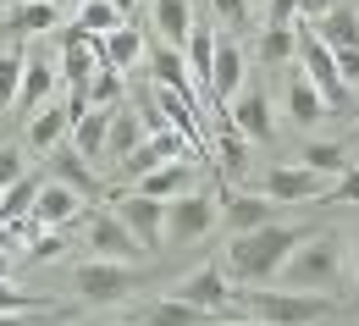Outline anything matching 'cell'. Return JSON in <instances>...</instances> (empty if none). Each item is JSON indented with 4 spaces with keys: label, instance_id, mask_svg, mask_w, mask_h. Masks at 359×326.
Returning a JSON list of instances; mask_svg holds the SVG:
<instances>
[{
    "label": "cell",
    "instance_id": "1",
    "mask_svg": "<svg viewBox=\"0 0 359 326\" xmlns=\"http://www.w3.org/2000/svg\"><path fill=\"white\" fill-rule=\"evenodd\" d=\"M304 233H310V227H299V222H271V227H260V233L232 238L226 254H222L226 282H238V287H260V282H271L276 271H282V260L304 243Z\"/></svg>",
    "mask_w": 359,
    "mask_h": 326
},
{
    "label": "cell",
    "instance_id": "2",
    "mask_svg": "<svg viewBox=\"0 0 359 326\" xmlns=\"http://www.w3.org/2000/svg\"><path fill=\"white\" fill-rule=\"evenodd\" d=\"M276 287H287V293H337V282H343V238L337 233H304V243L282 260V271H276Z\"/></svg>",
    "mask_w": 359,
    "mask_h": 326
},
{
    "label": "cell",
    "instance_id": "3",
    "mask_svg": "<svg viewBox=\"0 0 359 326\" xmlns=\"http://www.w3.org/2000/svg\"><path fill=\"white\" fill-rule=\"evenodd\" d=\"M232 304H243L260 326H310L337 310L326 293H287V287H232Z\"/></svg>",
    "mask_w": 359,
    "mask_h": 326
},
{
    "label": "cell",
    "instance_id": "4",
    "mask_svg": "<svg viewBox=\"0 0 359 326\" xmlns=\"http://www.w3.org/2000/svg\"><path fill=\"white\" fill-rule=\"evenodd\" d=\"M72 282H78V293H83L89 304H122L128 293L144 287V271L122 266V260H83Z\"/></svg>",
    "mask_w": 359,
    "mask_h": 326
},
{
    "label": "cell",
    "instance_id": "5",
    "mask_svg": "<svg viewBox=\"0 0 359 326\" xmlns=\"http://www.w3.org/2000/svg\"><path fill=\"white\" fill-rule=\"evenodd\" d=\"M111 216L138 238L144 254L166 249V205H161V199H144V193H111Z\"/></svg>",
    "mask_w": 359,
    "mask_h": 326
},
{
    "label": "cell",
    "instance_id": "6",
    "mask_svg": "<svg viewBox=\"0 0 359 326\" xmlns=\"http://www.w3.org/2000/svg\"><path fill=\"white\" fill-rule=\"evenodd\" d=\"M172 299H182V304H194V310H205V315L222 321L226 310H232V282H226L222 260H205L199 271H188V277L172 287Z\"/></svg>",
    "mask_w": 359,
    "mask_h": 326
},
{
    "label": "cell",
    "instance_id": "7",
    "mask_svg": "<svg viewBox=\"0 0 359 326\" xmlns=\"http://www.w3.org/2000/svg\"><path fill=\"white\" fill-rule=\"evenodd\" d=\"M216 227V199L210 193H182V199H172L166 205V243H177V249H188V243H199V238Z\"/></svg>",
    "mask_w": 359,
    "mask_h": 326
},
{
    "label": "cell",
    "instance_id": "8",
    "mask_svg": "<svg viewBox=\"0 0 359 326\" xmlns=\"http://www.w3.org/2000/svg\"><path fill=\"white\" fill-rule=\"evenodd\" d=\"M243 78H249V61H243L238 39H216V55H210V83H205V94H210V111H216V116H222L226 105L238 100Z\"/></svg>",
    "mask_w": 359,
    "mask_h": 326
},
{
    "label": "cell",
    "instance_id": "9",
    "mask_svg": "<svg viewBox=\"0 0 359 326\" xmlns=\"http://www.w3.org/2000/svg\"><path fill=\"white\" fill-rule=\"evenodd\" d=\"M83 238H89V249H94V260H122V266H133L138 254V238L111 216V210H89L83 216Z\"/></svg>",
    "mask_w": 359,
    "mask_h": 326
},
{
    "label": "cell",
    "instance_id": "10",
    "mask_svg": "<svg viewBox=\"0 0 359 326\" xmlns=\"http://www.w3.org/2000/svg\"><path fill=\"white\" fill-rule=\"evenodd\" d=\"M299 61H304V78L315 83V94L326 100V105H348V83L337 78V61H332V50L320 45L315 34H299V50H293Z\"/></svg>",
    "mask_w": 359,
    "mask_h": 326
},
{
    "label": "cell",
    "instance_id": "11",
    "mask_svg": "<svg viewBox=\"0 0 359 326\" xmlns=\"http://www.w3.org/2000/svg\"><path fill=\"white\" fill-rule=\"evenodd\" d=\"M320 193H326V177H315L304 166H271L260 183V199L271 205H320Z\"/></svg>",
    "mask_w": 359,
    "mask_h": 326
},
{
    "label": "cell",
    "instance_id": "12",
    "mask_svg": "<svg viewBox=\"0 0 359 326\" xmlns=\"http://www.w3.org/2000/svg\"><path fill=\"white\" fill-rule=\"evenodd\" d=\"M226 122H232L249 144H271V139H276V116H271V100H266L260 83H243V89H238L232 111H226Z\"/></svg>",
    "mask_w": 359,
    "mask_h": 326
},
{
    "label": "cell",
    "instance_id": "13",
    "mask_svg": "<svg viewBox=\"0 0 359 326\" xmlns=\"http://www.w3.org/2000/svg\"><path fill=\"white\" fill-rule=\"evenodd\" d=\"M271 216H276V205H271V199H260V193H222V227H226L232 238L271 227Z\"/></svg>",
    "mask_w": 359,
    "mask_h": 326
},
{
    "label": "cell",
    "instance_id": "14",
    "mask_svg": "<svg viewBox=\"0 0 359 326\" xmlns=\"http://www.w3.org/2000/svg\"><path fill=\"white\" fill-rule=\"evenodd\" d=\"M105 67V45L100 39H89V34H67V50H61V83H72V89H83L94 72Z\"/></svg>",
    "mask_w": 359,
    "mask_h": 326
},
{
    "label": "cell",
    "instance_id": "15",
    "mask_svg": "<svg viewBox=\"0 0 359 326\" xmlns=\"http://www.w3.org/2000/svg\"><path fill=\"white\" fill-rule=\"evenodd\" d=\"M144 61H149V83L155 89H172V94H182V100H194L199 105V94H194V78H188V67H182V50H172V45H155L144 50Z\"/></svg>",
    "mask_w": 359,
    "mask_h": 326
},
{
    "label": "cell",
    "instance_id": "16",
    "mask_svg": "<svg viewBox=\"0 0 359 326\" xmlns=\"http://www.w3.org/2000/svg\"><path fill=\"white\" fill-rule=\"evenodd\" d=\"M133 193L161 199V205H172V199H182V193H194V161H166V166L144 172V177L133 183Z\"/></svg>",
    "mask_w": 359,
    "mask_h": 326
},
{
    "label": "cell",
    "instance_id": "17",
    "mask_svg": "<svg viewBox=\"0 0 359 326\" xmlns=\"http://www.w3.org/2000/svg\"><path fill=\"white\" fill-rule=\"evenodd\" d=\"M50 183H61V188H72L78 199H100L105 193V183H100V172H94L83 155H72V149H50Z\"/></svg>",
    "mask_w": 359,
    "mask_h": 326
},
{
    "label": "cell",
    "instance_id": "18",
    "mask_svg": "<svg viewBox=\"0 0 359 326\" xmlns=\"http://www.w3.org/2000/svg\"><path fill=\"white\" fill-rule=\"evenodd\" d=\"M149 28H155L161 45L182 50L188 34H194V6L188 0H149Z\"/></svg>",
    "mask_w": 359,
    "mask_h": 326
},
{
    "label": "cell",
    "instance_id": "19",
    "mask_svg": "<svg viewBox=\"0 0 359 326\" xmlns=\"http://www.w3.org/2000/svg\"><path fill=\"white\" fill-rule=\"evenodd\" d=\"M34 227H61V222H72V216H83V199L72 193V188L61 183H39V199H34Z\"/></svg>",
    "mask_w": 359,
    "mask_h": 326
},
{
    "label": "cell",
    "instance_id": "20",
    "mask_svg": "<svg viewBox=\"0 0 359 326\" xmlns=\"http://www.w3.org/2000/svg\"><path fill=\"white\" fill-rule=\"evenodd\" d=\"M111 111H116V105H111ZM111 111H83V116H78V122H72V133H67V149H72V155H83V161H100V155H105V133H111Z\"/></svg>",
    "mask_w": 359,
    "mask_h": 326
},
{
    "label": "cell",
    "instance_id": "21",
    "mask_svg": "<svg viewBox=\"0 0 359 326\" xmlns=\"http://www.w3.org/2000/svg\"><path fill=\"white\" fill-rule=\"evenodd\" d=\"M100 45H105V67H111V72H128L133 61H144L149 39H144V28H138V22H122V28H111Z\"/></svg>",
    "mask_w": 359,
    "mask_h": 326
},
{
    "label": "cell",
    "instance_id": "22",
    "mask_svg": "<svg viewBox=\"0 0 359 326\" xmlns=\"http://www.w3.org/2000/svg\"><path fill=\"white\" fill-rule=\"evenodd\" d=\"M138 144H144V128H138V116H133V111H122V105H116V111H111V133H105V155H100V161H111V166H122V161L133 155Z\"/></svg>",
    "mask_w": 359,
    "mask_h": 326
},
{
    "label": "cell",
    "instance_id": "23",
    "mask_svg": "<svg viewBox=\"0 0 359 326\" xmlns=\"http://www.w3.org/2000/svg\"><path fill=\"white\" fill-rule=\"evenodd\" d=\"M287 122H299V128H315L320 116H326V100L315 94V83L304 78V72H293V83H287Z\"/></svg>",
    "mask_w": 359,
    "mask_h": 326
},
{
    "label": "cell",
    "instance_id": "24",
    "mask_svg": "<svg viewBox=\"0 0 359 326\" xmlns=\"http://www.w3.org/2000/svg\"><path fill=\"white\" fill-rule=\"evenodd\" d=\"M67 133H72V116H67V111H55V105H45V111H34V116H28V144H34L39 155L61 149Z\"/></svg>",
    "mask_w": 359,
    "mask_h": 326
},
{
    "label": "cell",
    "instance_id": "25",
    "mask_svg": "<svg viewBox=\"0 0 359 326\" xmlns=\"http://www.w3.org/2000/svg\"><path fill=\"white\" fill-rule=\"evenodd\" d=\"M299 155H304L299 166H304V172H315V177H326V183L348 172V149H343V144H332V139H310Z\"/></svg>",
    "mask_w": 359,
    "mask_h": 326
},
{
    "label": "cell",
    "instance_id": "26",
    "mask_svg": "<svg viewBox=\"0 0 359 326\" xmlns=\"http://www.w3.org/2000/svg\"><path fill=\"white\" fill-rule=\"evenodd\" d=\"M138 326H216V315H205V310H194V304H182V299H155Z\"/></svg>",
    "mask_w": 359,
    "mask_h": 326
},
{
    "label": "cell",
    "instance_id": "27",
    "mask_svg": "<svg viewBox=\"0 0 359 326\" xmlns=\"http://www.w3.org/2000/svg\"><path fill=\"white\" fill-rule=\"evenodd\" d=\"M61 78H55V67H45V61H28L22 67V89H17V111H45V100H50V89H55Z\"/></svg>",
    "mask_w": 359,
    "mask_h": 326
},
{
    "label": "cell",
    "instance_id": "28",
    "mask_svg": "<svg viewBox=\"0 0 359 326\" xmlns=\"http://www.w3.org/2000/svg\"><path fill=\"white\" fill-rule=\"evenodd\" d=\"M210 133H216V155H222V166H226V177H243V166H249V139L226 122V111L210 122Z\"/></svg>",
    "mask_w": 359,
    "mask_h": 326
},
{
    "label": "cell",
    "instance_id": "29",
    "mask_svg": "<svg viewBox=\"0 0 359 326\" xmlns=\"http://www.w3.org/2000/svg\"><path fill=\"white\" fill-rule=\"evenodd\" d=\"M315 39H320L326 50H359V17H354V11H343V6H332V11L320 17Z\"/></svg>",
    "mask_w": 359,
    "mask_h": 326
},
{
    "label": "cell",
    "instance_id": "30",
    "mask_svg": "<svg viewBox=\"0 0 359 326\" xmlns=\"http://www.w3.org/2000/svg\"><path fill=\"white\" fill-rule=\"evenodd\" d=\"M210 55H216V34L194 22V34H188V45H182V67H188V78H194L199 89L210 83Z\"/></svg>",
    "mask_w": 359,
    "mask_h": 326
},
{
    "label": "cell",
    "instance_id": "31",
    "mask_svg": "<svg viewBox=\"0 0 359 326\" xmlns=\"http://www.w3.org/2000/svg\"><path fill=\"white\" fill-rule=\"evenodd\" d=\"M55 22H61V11L50 0H17V11H11V28L17 34H50Z\"/></svg>",
    "mask_w": 359,
    "mask_h": 326
},
{
    "label": "cell",
    "instance_id": "32",
    "mask_svg": "<svg viewBox=\"0 0 359 326\" xmlns=\"http://www.w3.org/2000/svg\"><path fill=\"white\" fill-rule=\"evenodd\" d=\"M34 199H39V177L28 172V177H17V183L0 193V222H22L34 210Z\"/></svg>",
    "mask_w": 359,
    "mask_h": 326
},
{
    "label": "cell",
    "instance_id": "33",
    "mask_svg": "<svg viewBox=\"0 0 359 326\" xmlns=\"http://www.w3.org/2000/svg\"><path fill=\"white\" fill-rule=\"evenodd\" d=\"M122 89H128V83H122V72L100 67V72H94L89 83H83V100H89V111H111V105L122 100Z\"/></svg>",
    "mask_w": 359,
    "mask_h": 326
},
{
    "label": "cell",
    "instance_id": "34",
    "mask_svg": "<svg viewBox=\"0 0 359 326\" xmlns=\"http://www.w3.org/2000/svg\"><path fill=\"white\" fill-rule=\"evenodd\" d=\"M111 28H122V17H116L105 0H83V6H78V34H89V39H105Z\"/></svg>",
    "mask_w": 359,
    "mask_h": 326
},
{
    "label": "cell",
    "instance_id": "35",
    "mask_svg": "<svg viewBox=\"0 0 359 326\" xmlns=\"http://www.w3.org/2000/svg\"><path fill=\"white\" fill-rule=\"evenodd\" d=\"M55 304H45L39 293H22L17 282H0V315H50Z\"/></svg>",
    "mask_w": 359,
    "mask_h": 326
},
{
    "label": "cell",
    "instance_id": "36",
    "mask_svg": "<svg viewBox=\"0 0 359 326\" xmlns=\"http://www.w3.org/2000/svg\"><path fill=\"white\" fill-rule=\"evenodd\" d=\"M293 50H299V34H293V28H266V34H260V61H266V67H287Z\"/></svg>",
    "mask_w": 359,
    "mask_h": 326
},
{
    "label": "cell",
    "instance_id": "37",
    "mask_svg": "<svg viewBox=\"0 0 359 326\" xmlns=\"http://www.w3.org/2000/svg\"><path fill=\"white\" fill-rule=\"evenodd\" d=\"M22 67H28V55H22V50H6V55H0V111H11V105H17Z\"/></svg>",
    "mask_w": 359,
    "mask_h": 326
},
{
    "label": "cell",
    "instance_id": "38",
    "mask_svg": "<svg viewBox=\"0 0 359 326\" xmlns=\"http://www.w3.org/2000/svg\"><path fill=\"white\" fill-rule=\"evenodd\" d=\"M320 205H359V161H348V172L326 183V193H320Z\"/></svg>",
    "mask_w": 359,
    "mask_h": 326
},
{
    "label": "cell",
    "instance_id": "39",
    "mask_svg": "<svg viewBox=\"0 0 359 326\" xmlns=\"http://www.w3.org/2000/svg\"><path fill=\"white\" fill-rule=\"evenodd\" d=\"M28 254H34V260H61V254H67V238L55 233V227H39L34 243H28Z\"/></svg>",
    "mask_w": 359,
    "mask_h": 326
},
{
    "label": "cell",
    "instance_id": "40",
    "mask_svg": "<svg viewBox=\"0 0 359 326\" xmlns=\"http://www.w3.org/2000/svg\"><path fill=\"white\" fill-rule=\"evenodd\" d=\"M17 177H28V166H22V149H11V144H0V193L17 183Z\"/></svg>",
    "mask_w": 359,
    "mask_h": 326
},
{
    "label": "cell",
    "instance_id": "41",
    "mask_svg": "<svg viewBox=\"0 0 359 326\" xmlns=\"http://www.w3.org/2000/svg\"><path fill=\"white\" fill-rule=\"evenodd\" d=\"M299 22V0H266V28H293Z\"/></svg>",
    "mask_w": 359,
    "mask_h": 326
},
{
    "label": "cell",
    "instance_id": "42",
    "mask_svg": "<svg viewBox=\"0 0 359 326\" xmlns=\"http://www.w3.org/2000/svg\"><path fill=\"white\" fill-rule=\"evenodd\" d=\"M216 6V17H222L226 28H243L249 22V0H210Z\"/></svg>",
    "mask_w": 359,
    "mask_h": 326
},
{
    "label": "cell",
    "instance_id": "43",
    "mask_svg": "<svg viewBox=\"0 0 359 326\" xmlns=\"http://www.w3.org/2000/svg\"><path fill=\"white\" fill-rule=\"evenodd\" d=\"M332 61H337V78L343 83H359V50H332Z\"/></svg>",
    "mask_w": 359,
    "mask_h": 326
},
{
    "label": "cell",
    "instance_id": "44",
    "mask_svg": "<svg viewBox=\"0 0 359 326\" xmlns=\"http://www.w3.org/2000/svg\"><path fill=\"white\" fill-rule=\"evenodd\" d=\"M332 6H337V0H299V22H320Z\"/></svg>",
    "mask_w": 359,
    "mask_h": 326
},
{
    "label": "cell",
    "instance_id": "45",
    "mask_svg": "<svg viewBox=\"0 0 359 326\" xmlns=\"http://www.w3.org/2000/svg\"><path fill=\"white\" fill-rule=\"evenodd\" d=\"M61 310H50V315H0V326H45V321H55Z\"/></svg>",
    "mask_w": 359,
    "mask_h": 326
},
{
    "label": "cell",
    "instance_id": "46",
    "mask_svg": "<svg viewBox=\"0 0 359 326\" xmlns=\"http://www.w3.org/2000/svg\"><path fill=\"white\" fill-rule=\"evenodd\" d=\"M105 6H111V11L122 17V22H133V11H138V6H144V0H105Z\"/></svg>",
    "mask_w": 359,
    "mask_h": 326
},
{
    "label": "cell",
    "instance_id": "47",
    "mask_svg": "<svg viewBox=\"0 0 359 326\" xmlns=\"http://www.w3.org/2000/svg\"><path fill=\"white\" fill-rule=\"evenodd\" d=\"M11 277V249H0V282Z\"/></svg>",
    "mask_w": 359,
    "mask_h": 326
},
{
    "label": "cell",
    "instance_id": "48",
    "mask_svg": "<svg viewBox=\"0 0 359 326\" xmlns=\"http://www.w3.org/2000/svg\"><path fill=\"white\" fill-rule=\"evenodd\" d=\"M50 6H55V11H67V6H83V0H50Z\"/></svg>",
    "mask_w": 359,
    "mask_h": 326
},
{
    "label": "cell",
    "instance_id": "49",
    "mask_svg": "<svg viewBox=\"0 0 359 326\" xmlns=\"http://www.w3.org/2000/svg\"><path fill=\"white\" fill-rule=\"evenodd\" d=\"M216 326H260V321H216Z\"/></svg>",
    "mask_w": 359,
    "mask_h": 326
},
{
    "label": "cell",
    "instance_id": "50",
    "mask_svg": "<svg viewBox=\"0 0 359 326\" xmlns=\"http://www.w3.org/2000/svg\"><path fill=\"white\" fill-rule=\"evenodd\" d=\"M354 271H359V233H354Z\"/></svg>",
    "mask_w": 359,
    "mask_h": 326
},
{
    "label": "cell",
    "instance_id": "51",
    "mask_svg": "<svg viewBox=\"0 0 359 326\" xmlns=\"http://www.w3.org/2000/svg\"><path fill=\"white\" fill-rule=\"evenodd\" d=\"M354 139H359V128H354Z\"/></svg>",
    "mask_w": 359,
    "mask_h": 326
}]
</instances>
